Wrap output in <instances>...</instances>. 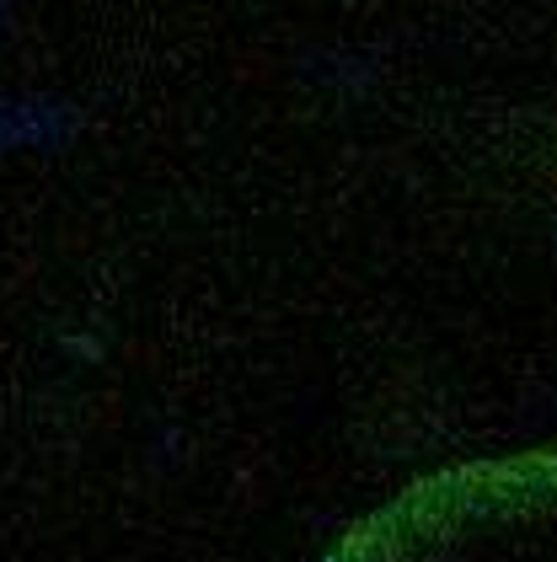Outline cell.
Listing matches in <instances>:
<instances>
[{"label":"cell","mask_w":557,"mask_h":562,"mask_svg":"<svg viewBox=\"0 0 557 562\" xmlns=\"http://www.w3.org/2000/svg\"><path fill=\"white\" fill-rule=\"evenodd\" d=\"M322 562H557V450L413 482Z\"/></svg>","instance_id":"6da1fadb"}]
</instances>
